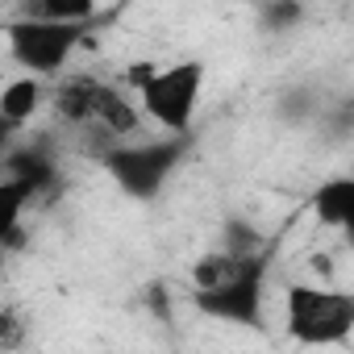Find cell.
I'll use <instances>...</instances> for the list:
<instances>
[{
  "instance_id": "cell-1",
  "label": "cell",
  "mask_w": 354,
  "mask_h": 354,
  "mask_svg": "<svg viewBox=\"0 0 354 354\" xmlns=\"http://www.w3.org/2000/svg\"><path fill=\"white\" fill-rule=\"evenodd\" d=\"M267 271H271V254L250 250V254H209L196 263L192 279V304L196 313H205L209 321H225V325H263V296H267Z\"/></svg>"
},
{
  "instance_id": "cell-2",
  "label": "cell",
  "mask_w": 354,
  "mask_h": 354,
  "mask_svg": "<svg viewBox=\"0 0 354 354\" xmlns=\"http://www.w3.org/2000/svg\"><path fill=\"white\" fill-rule=\"evenodd\" d=\"M188 133H171V138H150V142H113L100 162L113 175V184L129 196V201H154L162 192V184L171 180V171L184 162L188 154Z\"/></svg>"
},
{
  "instance_id": "cell-3",
  "label": "cell",
  "mask_w": 354,
  "mask_h": 354,
  "mask_svg": "<svg viewBox=\"0 0 354 354\" xmlns=\"http://www.w3.org/2000/svg\"><path fill=\"white\" fill-rule=\"evenodd\" d=\"M129 75L138 84L146 117H154L167 133H188V125H192V117L201 109V92H205V63L201 59L171 63L162 71L133 67Z\"/></svg>"
},
{
  "instance_id": "cell-4",
  "label": "cell",
  "mask_w": 354,
  "mask_h": 354,
  "mask_svg": "<svg viewBox=\"0 0 354 354\" xmlns=\"http://www.w3.org/2000/svg\"><path fill=\"white\" fill-rule=\"evenodd\" d=\"M92 17L84 21H55V17H17V21H5V42H9V55L13 63H21L30 75H59L71 55L88 42L92 34Z\"/></svg>"
},
{
  "instance_id": "cell-5",
  "label": "cell",
  "mask_w": 354,
  "mask_h": 354,
  "mask_svg": "<svg viewBox=\"0 0 354 354\" xmlns=\"http://www.w3.org/2000/svg\"><path fill=\"white\" fill-rule=\"evenodd\" d=\"M288 333L300 346H342L354 329V292L292 283L283 300Z\"/></svg>"
},
{
  "instance_id": "cell-6",
  "label": "cell",
  "mask_w": 354,
  "mask_h": 354,
  "mask_svg": "<svg viewBox=\"0 0 354 354\" xmlns=\"http://www.w3.org/2000/svg\"><path fill=\"white\" fill-rule=\"evenodd\" d=\"M5 167H9V175L13 180L38 201V196H50L55 188H59V167H55V158L46 154V150H38V146H26V150H13L9 158H5Z\"/></svg>"
},
{
  "instance_id": "cell-7",
  "label": "cell",
  "mask_w": 354,
  "mask_h": 354,
  "mask_svg": "<svg viewBox=\"0 0 354 354\" xmlns=\"http://www.w3.org/2000/svg\"><path fill=\"white\" fill-rule=\"evenodd\" d=\"M100 88H104V80H96V75H67L55 88V113L71 125H88L96 117Z\"/></svg>"
},
{
  "instance_id": "cell-8",
  "label": "cell",
  "mask_w": 354,
  "mask_h": 354,
  "mask_svg": "<svg viewBox=\"0 0 354 354\" xmlns=\"http://www.w3.org/2000/svg\"><path fill=\"white\" fill-rule=\"evenodd\" d=\"M313 213L321 217V225L329 230H346L354 221V180L337 175V180H325L313 192Z\"/></svg>"
},
{
  "instance_id": "cell-9",
  "label": "cell",
  "mask_w": 354,
  "mask_h": 354,
  "mask_svg": "<svg viewBox=\"0 0 354 354\" xmlns=\"http://www.w3.org/2000/svg\"><path fill=\"white\" fill-rule=\"evenodd\" d=\"M38 104H42V84H38V75H21V80H13L5 92H0V113H5L13 125H26V121L38 113Z\"/></svg>"
},
{
  "instance_id": "cell-10",
  "label": "cell",
  "mask_w": 354,
  "mask_h": 354,
  "mask_svg": "<svg viewBox=\"0 0 354 354\" xmlns=\"http://www.w3.org/2000/svg\"><path fill=\"white\" fill-rule=\"evenodd\" d=\"M34 205V196L13 180V175H5L0 180V246L17 238V225H21V213Z\"/></svg>"
},
{
  "instance_id": "cell-11",
  "label": "cell",
  "mask_w": 354,
  "mask_h": 354,
  "mask_svg": "<svg viewBox=\"0 0 354 354\" xmlns=\"http://www.w3.org/2000/svg\"><path fill=\"white\" fill-rule=\"evenodd\" d=\"M26 17L84 21V17H96V0H26Z\"/></svg>"
},
{
  "instance_id": "cell-12",
  "label": "cell",
  "mask_w": 354,
  "mask_h": 354,
  "mask_svg": "<svg viewBox=\"0 0 354 354\" xmlns=\"http://www.w3.org/2000/svg\"><path fill=\"white\" fill-rule=\"evenodd\" d=\"M300 21H304V5H300V0H263V5H259V26L271 30V34L296 30Z\"/></svg>"
},
{
  "instance_id": "cell-13",
  "label": "cell",
  "mask_w": 354,
  "mask_h": 354,
  "mask_svg": "<svg viewBox=\"0 0 354 354\" xmlns=\"http://www.w3.org/2000/svg\"><path fill=\"white\" fill-rule=\"evenodd\" d=\"M26 337V325L13 308H0V346H17Z\"/></svg>"
},
{
  "instance_id": "cell-14",
  "label": "cell",
  "mask_w": 354,
  "mask_h": 354,
  "mask_svg": "<svg viewBox=\"0 0 354 354\" xmlns=\"http://www.w3.org/2000/svg\"><path fill=\"white\" fill-rule=\"evenodd\" d=\"M17 129H21V125H13V121H9L5 113H0V154H5V150H9V142L17 138Z\"/></svg>"
}]
</instances>
